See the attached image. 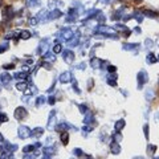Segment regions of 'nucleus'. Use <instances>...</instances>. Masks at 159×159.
Masks as SVG:
<instances>
[{
    "label": "nucleus",
    "mask_w": 159,
    "mask_h": 159,
    "mask_svg": "<svg viewBox=\"0 0 159 159\" xmlns=\"http://www.w3.org/2000/svg\"><path fill=\"white\" fill-rule=\"evenodd\" d=\"M60 16H62V13H61V11H58V10H54V11H52L50 13H49V20H52V19H58Z\"/></svg>",
    "instance_id": "obj_7"
},
{
    "label": "nucleus",
    "mask_w": 159,
    "mask_h": 159,
    "mask_svg": "<svg viewBox=\"0 0 159 159\" xmlns=\"http://www.w3.org/2000/svg\"><path fill=\"white\" fill-rule=\"evenodd\" d=\"M60 80H61V82H69L70 80H73L72 73H70V72H65V73H62V74L60 76Z\"/></svg>",
    "instance_id": "obj_6"
},
{
    "label": "nucleus",
    "mask_w": 159,
    "mask_h": 159,
    "mask_svg": "<svg viewBox=\"0 0 159 159\" xmlns=\"http://www.w3.org/2000/svg\"><path fill=\"white\" fill-rule=\"evenodd\" d=\"M25 115H27V110H25L24 107H17V109H16V111H15V117H16L17 119L25 118Z\"/></svg>",
    "instance_id": "obj_3"
},
{
    "label": "nucleus",
    "mask_w": 159,
    "mask_h": 159,
    "mask_svg": "<svg viewBox=\"0 0 159 159\" xmlns=\"http://www.w3.org/2000/svg\"><path fill=\"white\" fill-rule=\"evenodd\" d=\"M77 16H78V15H77V11L72 8V10L69 11V13H68V16H66V19H65V20H66L68 23H73V21H76V20H77Z\"/></svg>",
    "instance_id": "obj_2"
},
{
    "label": "nucleus",
    "mask_w": 159,
    "mask_h": 159,
    "mask_svg": "<svg viewBox=\"0 0 159 159\" xmlns=\"http://www.w3.org/2000/svg\"><path fill=\"white\" fill-rule=\"evenodd\" d=\"M78 36H80V33H78V32H76V37L73 36V39H72L68 44H69V45H77V44H78Z\"/></svg>",
    "instance_id": "obj_14"
},
{
    "label": "nucleus",
    "mask_w": 159,
    "mask_h": 159,
    "mask_svg": "<svg viewBox=\"0 0 159 159\" xmlns=\"http://www.w3.org/2000/svg\"><path fill=\"white\" fill-rule=\"evenodd\" d=\"M41 133H44V130H43L41 127H37V129H35V130L32 131V135H35V137H39V135H41Z\"/></svg>",
    "instance_id": "obj_16"
},
{
    "label": "nucleus",
    "mask_w": 159,
    "mask_h": 159,
    "mask_svg": "<svg viewBox=\"0 0 159 159\" xmlns=\"http://www.w3.org/2000/svg\"><path fill=\"white\" fill-rule=\"evenodd\" d=\"M97 20H98V21H104V20H105V17H104V15H102V13H100V16L97 17Z\"/></svg>",
    "instance_id": "obj_32"
},
{
    "label": "nucleus",
    "mask_w": 159,
    "mask_h": 159,
    "mask_svg": "<svg viewBox=\"0 0 159 159\" xmlns=\"http://www.w3.org/2000/svg\"><path fill=\"white\" fill-rule=\"evenodd\" d=\"M62 56H64V58H65V61H66L68 64H70V62L73 61V58H74V53L70 52V50H64Z\"/></svg>",
    "instance_id": "obj_4"
},
{
    "label": "nucleus",
    "mask_w": 159,
    "mask_h": 159,
    "mask_svg": "<svg viewBox=\"0 0 159 159\" xmlns=\"http://www.w3.org/2000/svg\"><path fill=\"white\" fill-rule=\"evenodd\" d=\"M41 3L40 0H27V6L28 7H39Z\"/></svg>",
    "instance_id": "obj_9"
},
{
    "label": "nucleus",
    "mask_w": 159,
    "mask_h": 159,
    "mask_svg": "<svg viewBox=\"0 0 159 159\" xmlns=\"http://www.w3.org/2000/svg\"><path fill=\"white\" fill-rule=\"evenodd\" d=\"M137 78H138V88L141 89V88L143 86V84H146V82L148 81V74H147L144 70H141V72L138 73Z\"/></svg>",
    "instance_id": "obj_1"
},
{
    "label": "nucleus",
    "mask_w": 159,
    "mask_h": 159,
    "mask_svg": "<svg viewBox=\"0 0 159 159\" xmlns=\"http://www.w3.org/2000/svg\"><path fill=\"white\" fill-rule=\"evenodd\" d=\"M92 66H93V68H98V66H100V61H98L97 58H93V60H92Z\"/></svg>",
    "instance_id": "obj_22"
},
{
    "label": "nucleus",
    "mask_w": 159,
    "mask_h": 159,
    "mask_svg": "<svg viewBox=\"0 0 159 159\" xmlns=\"http://www.w3.org/2000/svg\"><path fill=\"white\" fill-rule=\"evenodd\" d=\"M37 21H39L37 19H29V23H31L32 25H36V24H37Z\"/></svg>",
    "instance_id": "obj_30"
},
{
    "label": "nucleus",
    "mask_w": 159,
    "mask_h": 159,
    "mask_svg": "<svg viewBox=\"0 0 159 159\" xmlns=\"http://www.w3.org/2000/svg\"><path fill=\"white\" fill-rule=\"evenodd\" d=\"M114 139H115V141H119V139H121V135H119V134H118V135L115 134V135H114Z\"/></svg>",
    "instance_id": "obj_37"
},
{
    "label": "nucleus",
    "mask_w": 159,
    "mask_h": 159,
    "mask_svg": "<svg viewBox=\"0 0 159 159\" xmlns=\"http://www.w3.org/2000/svg\"><path fill=\"white\" fill-rule=\"evenodd\" d=\"M135 2H137V3H141V2H142V0H135Z\"/></svg>",
    "instance_id": "obj_38"
},
{
    "label": "nucleus",
    "mask_w": 159,
    "mask_h": 159,
    "mask_svg": "<svg viewBox=\"0 0 159 159\" xmlns=\"http://www.w3.org/2000/svg\"><path fill=\"white\" fill-rule=\"evenodd\" d=\"M123 127H125V121H123V119H119V121L115 122V130H117V131H119V130L123 129Z\"/></svg>",
    "instance_id": "obj_10"
},
{
    "label": "nucleus",
    "mask_w": 159,
    "mask_h": 159,
    "mask_svg": "<svg viewBox=\"0 0 159 159\" xmlns=\"http://www.w3.org/2000/svg\"><path fill=\"white\" fill-rule=\"evenodd\" d=\"M10 78H11V77H10L8 74H4V76H3V82H7Z\"/></svg>",
    "instance_id": "obj_31"
},
{
    "label": "nucleus",
    "mask_w": 159,
    "mask_h": 159,
    "mask_svg": "<svg viewBox=\"0 0 159 159\" xmlns=\"http://www.w3.org/2000/svg\"><path fill=\"white\" fill-rule=\"evenodd\" d=\"M20 37H23V39H29V37H31V32H29V31H21V32H20Z\"/></svg>",
    "instance_id": "obj_15"
},
{
    "label": "nucleus",
    "mask_w": 159,
    "mask_h": 159,
    "mask_svg": "<svg viewBox=\"0 0 159 159\" xmlns=\"http://www.w3.org/2000/svg\"><path fill=\"white\" fill-rule=\"evenodd\" d=\"M143 130H144V137L148 138V125H144V126H143Z\"/></svg>",
    "instance_id": "obj_27"
},
{
    "label": "nucleus",
    "mask_w": 159,
    "mask_h": 159,
    "mask_svg": "<svg viewBox=\"0 0 159 159\" xmlns=\"http://www.w3.org/2000/svg\"><path fill=\"white\" fill-rule=\"evenodd\" d=\"M115 69H117V68H115V66H113V65H110V66H109V69H107V70H109V72H111V73H113V72H115Z\"/></svg>",
    "instance_id": "obj_33"
},
{
    "label": "nucleus",
    "mask_w": 159,
    "mask_h": 159,
    "mask_svg": "<svg viewBox=\"0 0 159 159\" xmlns=\"http://www.w3.org/2000/svg\"><path fill=\"white\" fill-rule=\"evenodd\" d=\"M25 76H27V73H24V72H23V73L19 72V73L15 74V78H21V80H23V78H25Z\"/></svg>",
    "instance_id": "obj_19"
},
{
    "label": "nucleus",
    "mask_w": 159,
    "mask_h": 159,
    "mask_svg": "<svg viewBox=\"0 0 159 159\" xmlns=\"http://www.w3.org/2000/svg\"><path fill=\"white\" fill-rule=\"evenodd\" d=\"M158 84H159V81H158Z\"/></svg>",
    "instance_id": "obj_41"
},
{
    "label": "nucleus",
    "mask_w": 159,
    "mask_h": 159,
    "mask_svg": "<svg viewBox=\"0 0 159 159\" xmlns=\"http://www.w3.org/2000/svg\"><path fill=\"white\" fill-rule=\"evenodd\" d=\"M92 119H93V115H92L90 113H88V115H86V118L84 119V122H85V123H90Z\"/></svg>",
    "instance_id": "obj_23"
},
{
    "label": "nucleus",
    "mask_w": 159,
    "mask_h": 159,
    "mask_svg": "<svg viewBox=\"0 0 159 159\" xmlns=\"http://www.w3.org/2000/svg\"><path fill=\"white\" fill-rule=\"evenodd\" d=\"M31 134H32V131H31L27 126H21V127H20V137H21V138H28Z\"/></svg>",
    "instance_id": "obj_5"
},
{
    "label": "nucleus",
    "mask_w": 159,
    "mask_h": 159,
    "mask_svg": "<svg viewBox=\"0 0 159 159\" xmlns=\"http://www.w3.org/2000/svg\"><path fill=\"white\" fill-rule=\"evenodd\" d=\"M45 102V98L44 97H39L37 98V105H41V104H44Z\"/></svg>",
    "instance_id": "obj_28"
},
{
    "label": "nucleus",
    "mask_w": 159,
    "mask_h": 159,
    "mask_svg": "<svg viewBox=\"0 0 159 159\" xmlns=\"http://www.w3.org/2000/svg\"><path fill=\"white\" fill-rule=\"evenodd\" d=\"M155 148H156L155 146H148V147H147V150H150L151 152H154V151H155Z\"/></svg>",
    "instance_id": "obj_35"
},
{
    "label": "nucleus",
    "mask_w": 159,
    "mask_h": 159,
    "mask_svg": "<svg viewBox=\"0 0 159 159\" xmlns=\"http://www.w3.org/2000/svg\"><path fill=\"white\" fill-rule=\"evenodd\" d=\"M16 88H17L19 90H25V89H27V84H17Z\"/></svg>",
    "instance_id": "obj_25"
},
{
    "label": "nucleus",
    "mask_w": 159,
    "mask_h": 159,
    "mask_svg": "<svg viewBox=\"0 0 159 159\" xmlns=\"http://www.w3.org/2000/svg\"><path fill=\"white\" fill-rule=\"evenodd\" d=\"M32 150H33V147H32V146H28V147H25V148H24V151H25V152H28V151H32Z\"/></svg>",
    "instance_id": "obj_34"
},
{
    "label": "nucleus",
    "mask_w": 159,
    "mask_h": 159,
    "mask_svg": "<svg viewBox=\"0 0 159 159\" xmlns=\"http://www.w3.org/2000/svg\"><path fill=\"white\" fill-rule=\"evenodd\" d=\"M123 11H125V7H121L115 13H114V16H113V20H118V19H121L122 17V13H123Z\"/></svg>",
    "instance_id": "obj_8"
},
{
    "label": "nucleus",
    "mask_w": 159,
    "mask_h": 159,
    "mask_svg": "<svg viewBox=\"0 0 159 159\" xmlns=\"http://www.w3.org/2000/svg\"><path fill=\"white\" fill-rule=\"evenodd\" d=\"M155 159H159V158H155Z\"/></svg>",
    "instance_id": "obj_40"
},
{
    "label": "nucleus",
    "mask_w": 159,
    "mask_h": 159,
    "mask_svg": "<svg viewBox=\"0 0 159 159\" xmlns=\"http://www.w3.org/2000/svg\"><path fill=\"white\" fill-rule=\"evenodd\" d=\"M158 61H159V56H158Z\"/></svg>",
    "instance_id": "obj_39"
},
{
    "label": "nucleus",
    "mask_w": 159,
    "mask_h": 159,
    "mask_svg": "<svg viewBox=\"0 0 159 159\" xmlns=\"http://www.w3.org/2000/svg\"><path fill=\"white\" fill-rule=\"evenodd\" d=\"M49 104H50V105H53V104H54V98H53V97H50V98H49Z\"/></svg>",
    "instance_id": "obj_36"
},
{
    "label": "nucleus",
    "mask_w": 159,
    "mask_h": 159,
    "mask_svg": "<svg viewBox=\"0 0 159 159\" xmlns=\"http://www.w3.org/2000/svg\"><path fill=\"white\" fill-rule=\"evenodd\" d=\"M114 80H115V77H109V78H107V82H109L111 86H114V85L117 84V81H114Z\"/></svg>",
    "instance_id": "obj_20"
},
{
    "label": "nucleus",
    "mask_w": 159,
    "mask_h": 159,
    "mask_svg": "<svg viewBox=\"0 0 159 159\" xmlns=\"http://www.w3.org/2000/svg\"><path fill=\"white\" fill-rule=\"evenodd\" d=\"M53 52H54V53H60V52H61V45H60V44H56V45L53 46Z\"/></svg>",
    "instance_id": "obj_21"
},
{
    "label": "nucleus",
    "mask_w": 159,
    "mask_h": 159,
    "mask_svg": "<svg viewBox=\"0 0 159 159\" xmlns=\"http://www.w3.org/2000/svg\"><path fill=\"white\" fill-rule=\"evenodd\" d=\"M146 61H147V64H154V62H156V61H158V58H155V56H154L152 53H150V54L147 56Z\"/></svg>",
    "instance_id": "obj_12"
},
{
    "label": "nucleus",
    "mask_w": 159,
    "mask_h": 159,
    "mask_svg": "<svg viewBox=\"0 0 159 159\" xmlns=\"http://www.w3.org/2000/svg\"><path fill=\"white\" fill-rule=\"evenodd\" d=\"M68 133H64V134H61V141L64 142V144H68Z\"/></svg>",
    "instance_id": "obj_18"
},
{
    "label": "nucleus",
    "mask_w": 159,
    "mask_h": 159,
    "mask_svg": "<svg viewBox=\"0 0 159 159\" xmlns=\"http://www.w3.org/2000/svg\"><path fill=\"white\" fill-rule=\"evenodd\" d=\"M80 110H81V113H86V106L85 105H80Z\"/></svg>",
    "instance_id": "obj_29"
},
{
    "label": "nucleus",
    "mask_w": 159,
    "mask_h": 159,
    "mask_svg": "<svg viewBox=\"0 0 159 159\" xmlns=\"http://www.w3.org/2000/svg\"><path fill=\"white\" fill-rule=\"evenodd\" d=\"M58 6H62V2H60V0H50V2H49V7L50 8L58 7Z\"/></svg>",
    "instance_id": "obj_13"
},
{
    "label": "nucleus",
    "mask_w": 159,
    "mask_h": 159,
    "mask_svg": "<svg viewBox=\"0 0 159 159\" xmlns=\"http://www.w3.org/2000/svg\"><path fill=\"white\" fill-rule=\"evenodd\" d=\"M152 97H154L152 92H147V93H146V98H147L148 101H151V100H152Z\"/></svg>",
    "instance_id": "obj_26"
},
{
    "label": "nucleus",
    "mask_w": 159,
    "mask_h": 159,
    "mask_svg": "<svg viewBox=\"0 0 159 159\" xmlns=\"http://www.w3.org/2000/svg\"><path fill=\"white\" fill-rule=\"evenodd\" d=\"M143 15H146V16H148V17H151V19H154V17H156V16H158V13H156V12H154V11H148V10L143 11Z\"/></svg>",
    "instance_id": "obj_11"
},
{
    "label": "nucleus",
    "mask_w": 159,
    "mask_h": 159,
    "mask_svg": "<svg viewBox=\"0 0 159 159\" xmlns=\"http://www.w3.org/2000/svg\"><path fill=\"white\" fill-rule=\"evenodd\" d=\"M137 46H139L138 44H125L123 45V48L125 49H129V50H131V49H134V48H137Z\"/></svg>",
    "instance_id": "obj_17"
},
{
    "label": "nucleus",
    "mask_w": 159,
    "mask_h": 159,
    "mask_svg": "<svg viewBox=\"0 0 159 159\" xmlns=\"http://www.w3.org/2000/svg\"><path fill=\"white\" fill-rule=\"evenodd\" d=\"M111 151H113L114 154H117V152H119V146H118L117 143H114V144H113V147H111Z\"/></svg>",
    "instance_id": "obj_24"
}]
</instances>
